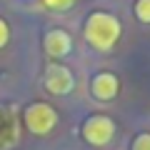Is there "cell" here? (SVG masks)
I'll return each instance as SVG.
<instances>
[{
	"instance_id": "6",
	"label": "cell",
	"mask_w": 150,
	"mask_h": 150,
	"mask_svg": "<svg viewBox=\"0 0 150 150\" xmlns=\"http://www.w3.org/2000/svg\"><path fill=\"white\" fill-rule=\"evenodd\" d=\"M90 93L95 100L100 103H110L118 98L120 93V80H118V75L115 73H108V70H103V73H98L95 78H93L90 83Z\"/></svg>"
},
{
	"instance_id": "7",
	"label": "cell",
	"mask_w": 150,
	"mask_h": 150,
	"mask_svg": "<svg viewBox=\"0 0 150 150\" xmlns=\"http://www.w3.org/2000/svg\"><path fill=\"white\" fill-rule=\"evenodd\" d=\"M133 13L143 25H150V0H135Z\"/></svg>"
},
{
	"instance_id": "8",
	"label": "cell",
	"mask_w": 150,
	"mask_h": 150,
	"mask_svg": "<svg viewBox=\"0 0 150 150\" xmlns=\"http://www.w3.org/2000/svg\"><path fill=\"white\" fill-rule=\"evenodd\" d=\"M40 5L45 10H53V13H63V10H70L75 5V0H40Z\"/></svg>"
},
{
	"instance_id": "10",
	"label": "cell",
	"mask_w": 150,
	"mask_h": 150,
	"mask_svg": "<svg viewBox=\"0 0 150 150\" xmlns=\"http://www.w3.org/2000/svg\"><path fill=\"white\" fill-rule=\"evenodd\" d=\"M8 43H10V25H8V23L0 18V50L5 48Z\"/></svg>"
},
{
	"instance_id": "9",
	"label": "cell",
	"mask_w": 150,
	"mask_h": 150,
	"mask_svg": "<svg viewBox=\"0 0 150 150\" xmlns=\"http://www.w3.org/2000/svg\"><path fill=\"white\" fill-rule=\"evenodd\" d=\"M130 150H150V133H138Z\"/></svg>"
},
{
	"instance_id": "2",
	"label": "cell",
	"mask_w": 150,
	"mask_h": 150,
	"mask_svg": "<svg viewBox=\"0 0 150 150\" xmlns=\"http://www.w3.org/2000/svg\"><path fill=\"white\" fill-rule=\"evenodd\" d=\"M23 123H25V128H28L30 135H38V138L40 135H48L58 125V110L45 100L30 103L25 108V112H23Z\"/></svg>"
},
{
	"instance_id": "4",
	"label": "cell",
	"mask_w": 150,
	"mask_h": 150,
	"mask_svg": "<svg viewBox=\"0 0 150 150\" xmlns=\"http://www.w3.org/2000/svg\"><path fill=\"white\" fill-rule=\"evenodd\" d=\"M75 88V75L68 65H63L60 60H53V63L45 68V90L50 95H70Z\"/></svg>"
},
{
	"instance_id": "1",
	"label": "cell",
	"mask_w": 150,
	"mask_h": 150,
	"mask_svg": "<svg viewBox=\"0 0 150 150\" xmlns=\"http://www.w3.org/2000/svg\"><path fill=\"white\" fill-rule=\"evenodd\" d=\"M83 33H85V43L90 45L93 50H98V53H108V50H112L115 43L120 40L123 25H120V20L112 15V13L95 10V13L88 15Z\"/></svg>"
},
{
	"instance_id": "5",
	"label": "cell",
	"mask_w": 150,
	"mask_h": 150,
	"mask_svg": "<svg viewBox=\"0 0 150 150\" xmlns=\"http://www.w3.org/2000/svg\"><path fill=\"white\" fill-rule=\"evenodd\" d=\"M43 50H45L48 58L60 60L65 55H70V50H73V38L63 28H53V30H48L43 35Z\"/></svg>"
},
{
	"instance_id": "3",
	"label": "cell",
	"mask_w": 150,
	"mask_h": 150,
	"mask_svg": "<svg viewBox=\"0 0 150 150\" xmlns=\"http://www.w3.org/2000/svg\"><path fill=\"white\" fill-rule=\"evenodd\" d=\"M115 123H112L110 115H105V112H95V115H90V118L83 123L80 128V135L83 140H85L88 145H93V148H105V145L112 143V138H115Z\"/></svg>"
}]
</instances>
